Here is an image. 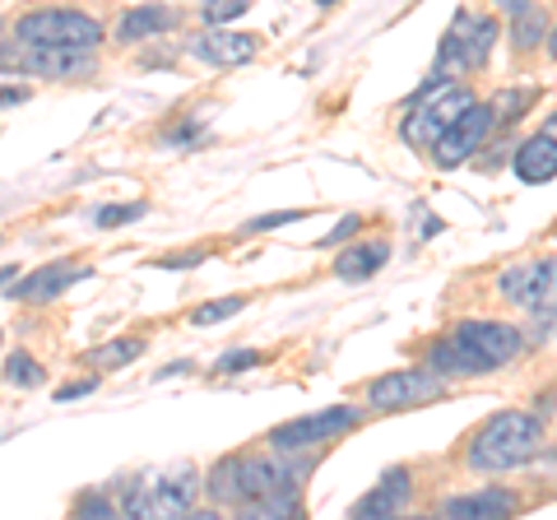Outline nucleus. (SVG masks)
Segmentation results:
<instances>
[{
	"label": "nucleus",
	"mask_w": 557,
	"mask_h": 520,
	"mask_svg": "<svg viewBox=\"0 0 557 520\" xmlns=\"http://www.w3.org/2000/svg\"><path fill=\"white\" fill-rule=\"evenodd\" d=\"M409 497H413V479L405 465H395L391 474H381V483L368 493V497H358L354 502V516L358 520H376V516H399L409 507Z\"/></svg>",
	"instance_id": "obj_16"
},
{
	"label": "nucleus",
	"mask_w": 557,
	"mask_h": 520,
	"mask_svg": "<svg viewBox=\"0 0 557 520\" xmlns=\"http://www.w3.org/2000/svg\"><path fill=\"white\" fill-rule=\"evenodd\" d=\"M544 47H548V57H553V61H557V24H553V28H548V42H544Z\"/></svg>",
	"instance_id": "obj_36"
},
{
	"label": "nucleus",
	"mask_w": 557,
	"mask_h": 520,
	"mask_svg": "<svg viewBox=\"0 0 557 520\" xmlns=\"http://www.w3.org/2000/svg\"><path fill=\"white\" fill-rule=\"evenodd\" d=\"M182 24V14L172 10V5H135V10H121V20H116V33L112 38L116 42H153V38H163V33H172Z\"/></svg>",
	"instance_id": "obj_15"
},
{
	"label": "nucleus",
	"mask_w": 557,
	"mask_h": 520,
	"mask_svg": "<svg viewBox=\"0 0 557 520\" xmlns=\"http://www.w3.org/2000/svg\"><path fill=\"white\" fill-rule=\"evenodd\" d=\"M520 497L511 488H479V493H460L442 502L446 520H493V516H516Z\"/></svg>",
	"instance_id": "obj_17"
},
{
	"label": "nucleus",
	"mask_w": 557,
	"mask_h": 520,
	"mask_svg": "<svg viewBox=\"0 0 557 520\" xmlns=\"http://www.w3.org/2000/svg\"><path fill=\"white\" fill-rule=\"evenodd\" d=\"M544 135H548V140H557V112L544 121Z\"/></svg>",
	"instance_id": "obj_38"
},
{
	"label": "nucleus",
	"mask_w": 557,
	"mask_h": 520,
	"mask_svg": "<svg viewBox=\"0 0 557 520\" xmlns=\"http://www.w3.org/2000/svg\"><path fill=\"white\" fill-rule=\"evenodd\" d=\"M20 57H24V71L42 79H79L98 71V57L84 47H20Z\"/></svg>",
	"instance_id": "obj_13"
},
{
	"label": "nucleus",
	"mask_w": 557,
	"mask_h": 520,
	"mask_svg": "<svg viewBox=\"0 0 557 520\" xmlns=\"http://www.w3.org/2000/svg\"><path fill=\"white\" fill-rule=\"evenodd\" d=\"M548 28H553V24H548V14L530 0V5H520V10L511 14L507 38H511V47L520 51V57H530V51H539V47L548 42Z\"/></svg>",
	"instance_id": "obj_21"
},
{
	"label": "nucleus",
	"mask_w": 557,
	"mask_h": 520,
	"mask_svg": "<svg viewBox=\"0 0 557 520\" xmlns=\"http://www.w3.org/2000/svg\"><path fill=\"white\" fill-rule=\"evenodd\" d=\"M0 38H5V20H0Z\"/></svg>",
	"instance_id": "obj_40"
},
{
	"label": "nucleus",
	"mask_w": 557,
	"mask_h": 520,
	"mask_svg": "<svg viewBox=\"0 0 557 520\" xmlns=\"http://www.w3.org/2000/svg\"><path fill=\"white\" fill-rule=\"evenodd\" d=\"M386 260H391V242L386 237L354 242L348 251L335 256V274H339L344 284H362V280H372L376 270H386Z\"/></svg>",
	"instance_id": "obj_19"
},
{
	"label": "nucleus",
	"mask_w": 557,
	"mask_h": 520,
	"mask_svg": "<svg viewBox=\"0 0 557 520\" xmlns=\"http://www.w3.org/2000/svg\"><path fill=\"white\" fill-rule=\"evenodd\" d=\"M446 395V381L432 372V368H399L391 376H376L368 386V405L391 413V409H418V405H432Z\"/></svg>",
	"instance_id": "obj_8"
},
{
	"label": "nucleus",
	"mask_w": 557,
	"mask_h": 520,
	"mask_svg": "<svg viewBox=\"0 0 557 520\" xmlns=\"http://www.w3.org/2000/svg\"><path fill=\"white\" fill-rule=\"evenodd\" d=\"M251 5H256V0H205V5H200V20H205V24H237Z\"/></svg>",
	"instance_id": "obj_27"
},
{
	"label": "nucleus",
	"mask_w": 557,
	"mask_h": 520,
	"mask_svg": "<svg viewBox=\"0 0 557 520\" xmlns=\"http://www.w3.org/2000/svg\"><path fill=\"white\" fill-rule=\"evenodd\" d=\"M358 228H362V219H358V214H344V219L335 223V228H330V233L321 237V247H339V242H348Z\"/></svg>",
	"instance_id": "obj_31"
},
{
	"label": "nucleus",
	"mask_w": 557,
	"mask_h": 520,
	"mask_svg": "<svg viewBox=\"0 0 557 520\" xmlns=\"http://www.w3.org/2000/svg\"><path fill=\"white\" fill-rule=\"evenodd\" d=\"M469 349H474L487 368H511V362L520 358V349H525V339H520V331L511 321H487V317H474V321H460V325H450Z\"/></svg>",
	"instance_id": "obj_11"
},
{
	"label": "nucleus",
	"mask_w": 557,
	"mask_h": 520,
	"mask_svg": "<svg viewBox=\"0 0 557 520\" xmlns=\"http://www.w3.org/2000/svg\"><path fill=\"white\" fill-rule=\"evenodd\" d=\"M237 460L242 456H228V460H219L214 470L205 474V493L219 502V507H233L237 502Z\"/></svg>",
	"instance_id": "obj_23"
},
{
	"label": "nucleus",
	"mask_w": 557,
	"mask_h": 520,
	"mask_svg": "<svg viewBox=\"0 0 557 520\" xmlns=\"http://www.w3.org/2000/svg\"><path fill=\"white\" fill-rule=\"evenodd\" d=\"M209 251H177V256H163V260H153L159 270H190V265H200Z\"/></svg>",
	"instance_id": "obj_32"
},
{
	"label": "nucleus",
	"mask_w": 557,
	"mask_h": 520,
	"mask_svg": "<svg viewBox=\"0 0 557 520\" xmlns=\"http://www.w3.org/2000/svg\"><path fill=\"white\" fill-rule=\"evenodd\" d=\"M497 33H502V24L493 20V14L456 10V20H450L446 38L437 47V65H432V75L456 79V75H469V71H483L487 57H493Z\"/></svg>",
	"instance_id": "obj_4"
},
{
	"label": "nucleus",
	"mask_w": 557,
	"mask_h": 520,
	"mask_svg": "<svg viewBox=\"0 0 557 520\" xmlns=\"http://www.w3.org/2000/svg\"><path fill=\"white\" fill-rule=\"evenodd\" d=\"M511 168H516V177H520V182H530V186L553 182V177H557V140H548L544 131L530 135V140L516 149Z\"/></svg>",
	"instance_id": "obj_20"
},
{
	"label": "nucleus",
	"mask_w": 557,
	"mask_h": 520,
	"mask_svg": "<svg viewBox=\"0 0 557 520\" xmlns=\"http://www.w3.org/2000/svg\"><path fill=\"white\" fill-rule=\"evenodd\" d=\"M362 423V409L354 405H335L325 413H302V419H288L278 423L270 432V450H278V456H298V450H317L325 442L344 437V432H354Z\"/></svg>",
	"instance_id": "obj_6"
},
{
	"label": "nucleus",
	"mask_w": 557,
	"mask_h": 520,
	"mask_svg": "<svg viewBox=\"0 0 557 520\" xmlns=\"http://www.w3.org/2000/svg\"><path fill=\"white\" fill-rule=\"evenodd\" d=\"M493 5H502V10H511V14H516L520 5H530V0H493Z\"/></svg>",
	"instance_id": "obj_37"
},
{
	"label": "nucleus",
	"mask_w": 557,
	"mask_h": 520,
	"mask_svg": "<svg viewBox=\"0 0 557 520\" xmlns=\"http://www.w3.org/2000/svg\"><path fill=\"white\" fill-rule=\"evenodd\" d=\"M139 214H145V205H102L94 214V223L98 228H121V223H135Z\"/></svg>",
	"instance_id": "obj_28"
},
{
	"label": "nucleus",
	"mask_w": 557,
	"mask_h": 520,
	"mask_svg": "<svg viewBox=\"0 0 557 520\" xmlns=\"http://www.w3.org/2000/svg\"><path fill=\"white\" fill-rule=\"evenodd\" d=\"M317 5H339V0H317Z\"/></svg>",
	"instance_id": "obj_39"
},
{
	"label": "nucleus",
	"mask_w": 557,
	"mask_h": 520,
	"mask_svg": "<svg viewBox=\"0 0 557 520\" xmlns=\"http://www.w3.org/2000/svg\"><path fill=\"white\" fill-rule=\"evenodd\" d=\"M102 28L89 10H70V5H42V10H28L14 20L10 38L20 47H84V51H98L102 42Z\"/></svg>",
	"instance_id": "obj_3"
},
{
	"label": "nucleus",
	"mask_w": 557,
	"mask_h": 520,
	"mask_svg": "<svg viewBox=\"0 0 557 520\" xmlns=\"http://www.w3.org/2000/svg\"><path fill=\"white\" fill-rule=\"evenodd\" d=\"M89 274H94L89 265H70V260H47V265H38L33 274H24V280H14L10 298H14V302H51V298H61L70 284L89 280Z\"/></svg>",
	"instance_id": "obj_12"
},
{
	"label": "nucleus",
	"mask_w": 557,
	"mask_h": 520,
	"mask_svg": "<svg viewBox=\"0 0 557 520\" xmlns=\"http://www.w3.org/2000/svg\"><path fill=\"white\" fill-rule=\"evenodd\" d=\"M302 210H278V214H260L256 223H247L242 233H270V228H288V223H298Z\"/></svg>",
	"instance_id": "obj_30"
},
{
	"label": "nucleus",
	"mask_w": 557,
	"mask_h": 520,
	"mask_svg": "<svg viewBox=\"0 0 557 520\" xmlns=\"http://www.w3.org/2000/svg\"><path fill=\"white\" fill-rule=\"evenodd\" d=\"M497 298H507L539 317H553L557 311V260H525V265H511L497 274Z\"/></svg>",
	"instance_id": "obj_7"
},
{
	"label": "nucleus",
	"mask_w": 557,
	"mask_h": 520,
	"mask_svg": "<svg viewBox=\"0 0 557 520\" xmlns=\"http://www.w3.org/2000/svg\"><path fill=\"white\" fill-rule=\"evenodd\" d=\"M94 386H98L94 376H89V381H70V386L57 391V400H79V395H94Z\"/></svg>",
	"instance_id": "obj_33"
},
{
	"label": "nucleus",
	"mask_w": 557,
	"mask_h": 520,
	"mask_svg": "<svg viewBox=\"0 0 557 520\" xmlns=\"http://www.w3.org/2000/svg\"><path fill=\"white\" fill-rule=\"evenodd\" d=\"M196 497H200V474L190 465H182V470L163 474L149 488V516H186L196 507Z\"/></svg>",
	"instance_id": "obj_18"
},
{
	"label": "nucleus",
	"mask_w": 557,
	"mask_h": 520,
	"mask_svg": "<svg viewBox=\"0 0 557 520\" xmlns=\"http://www.w3.org/2000/svg\"><path fill=\"white\" fill-rule=\"evenodd\" d=\"M14 280H20V265H0V288L14 284Z\"/></svg>",
	"instance_id": "obj_35"
},
{
	"label": "nucleus",
	"mask_w": 557,
	"mask_h": 520,
	"mask_svg": "<svg viewBox=\"0 0 557 520\" xmlns=\"http://www.w3.org/2000/svg\"><path fill=\"white\" fill-rule=\"evenodd\" d=\"M530 102H534V89H502L493 98V121L511 126V121H520V116L530 112Z\"/></svg>",
	"instance_id": "obj_26"
},
{
	"label": "nucleus",
	"mask_w": 557,
	"mask_h": 520,
	"mask_svg": "<svg viewBox=\"0 0 557 520\" xmlns=\"http://www.w3.org/2000/svg\"><path fill=\"white\" fill-rule=\"evenodd\" d=\"M302 479L298 465H288L284 456H247L237 460V511L251 516H298L302 511Z\"/></svg>",
	"instance_id": "obj_2"
},
{
	"label": "nucleus",
	"mask_w": 557,
	"mask_h": 520,
	"mask_svg": "<svg viewBox=\"0 0 557 520\" xmlns=\"http://www.w3.org/2000/svg\"><path fill=\"white\" fill-rule=\"evenodd\" d=\"M256 362H260V354H256V349H228V354H223V358L214 362V372H223V376H233V372H251Z\"/></svg>",
	"instance_id": "obj_29"
},
{
	"label": "nucleus",
	"mask_w": 557,
	"mask_h": 520,
	"mask_svg": "<svg viewBox=\"0 0 557 520\" xmlns=\"http://www.w3.org/2000/svg\"><path fill=\"white\" fill-rule=\"evenodd\" d=\"M423 368H432L442 381H474V376H487V372H493V368H487V362H483L474 349H469V344H465L456 331L442 335L437 344H432Z\"/></svg>",
	"instance_id": "obj_14"
},
{
	"label": "nucleus",
	"mask_w": 557,
	"mask_h": 520,
	"mask_svg": "<svg viewBox=\"0 0 557 520\" xmlns=\"http://www.w3.org/2000/svg\"><path fill=\"white\" fill-rule=\"evenodd\" d=\"M539 450H544V419L525 409H502L474 432L465 460L479 474H507V470L530 465Z\"/></svg>",
	"instance_id": "obj_1"
},
{
	"label": "nucleus",
	"mask_w": 557,
	"mask_h": 520,
	"mask_svg": "<svg viewBox=\"0 0 557 520\" xmlns=\"http://www.w3.org/2000/svg\"><path fill=\"white\" fill-rule=\"evenodd\" d=\"M139 354H145V339L121 335V339H108V344H98V349H89L84 362H89V368H102V372H116V368H131Z\"/></svg>",
	"instance_id": "obj_22"
},
{
	"label": "nucleus",
	"mask_w": 557,
	"mask_h": 520,
	"mask_svg": "<svg viewBox=\"0 0 557 520\" xmlns=\"http://www.w3.org/2000/svg\"><path fill=\"white\" fill-rule=\"evenodd\" d=\"M493 102H474L460 121H450V126L442 131V140L432 145V163L437 168H460L469 163L474 153L487 145V135H493Z\"/></svg>",
	"instance_id": "obj_10"
},
{
	"label": "nucleus",
	"mask_w": 557,
	"mask_h": 520,
	"mask_svg": "<svg viewBox=\"0 0 557 520\" xmlns=\"http://www.w3.org/2000/svg\"><path fill=\"white\" fill-rule=\"evenodd\" d=\"M5 381L10 386H20V391H33V386H42L47 372L38 368V358L33 354H10L5 358Z\"/></svg>",
	"instance_id": "obj_24"
},
{
	"label": "nucleus",
	"mask_w": 557,
	"mask_h": 520,
	"mask_svg": "<svg viewBox=\"0 0 557 520\" xmlns=\"http://www.w3.org/2000/svg\"><path fill=\"white\" fill-rule=\"evenodd\" d=\"M28 98V89H0V108H20Z\"/></svg>",
	"instance_id": "obj_34"
},
{
	"label": "nucleus",
	"mask_w": 557,
	"mask_h": 520,
	"mask_svg": "<svg viewBox=\"0 0 557 520\" xmlns=\"http://www.w3.org/2000/svg\"><path fill=\"white\" fill-rule=\"evenodd\" d=\"M186 51L209 71H233L260 57V38L256 33H233V24H205V33H190Z\"/></svg>",
	"instance_id": "obj_9"
},
{
	"label": "nucleus",
	"mask_w": 557,
	"mask_h": 520,
	"mask_svg": "<svg viewBox=\"0 0 557 520\" xmlns=\"http://www.w3.org/2000/svg\"><path fill=\"white\" fill-rule=\"evenodd\" d=\"M474 94L465 89V84H442V89H432L428 98H418L405 108V121H399V140H405L409 149H432L442 140V131L450 126V121H460L469 108H474Z\"/></svg>",
	"instance_id": "obj_5"
},
{
	"label": "nucleus",
	"mask_w": 557,
	"mask_h": 520,
	"mask_svg": "<svg viewBox=\"0 0 557 520\" xmlns=\"http://www.w3.org/2000/svg\"><path fill=\"white\" fill-rule=\"evenodd\" d=\"M247 302H251L247 293H233V298H219V302H200L196 311H190V325H219V321L237 317V311L247 307Z\"/></svg>",
	"instance_id": "obj_25"
}]
</instances>
